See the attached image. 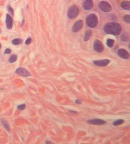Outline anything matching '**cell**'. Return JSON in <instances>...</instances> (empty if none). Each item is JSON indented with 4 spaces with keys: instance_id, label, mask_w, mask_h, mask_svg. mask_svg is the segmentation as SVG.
Here are the masks:
<instances>
[{
    "instance_id": "6da1fadb",
    "label": "cell",
    "mask_w": 130,
    "mask_h": 144,
    "mask_svg": "<svg viewBox=\"0 0 130 144\" xmlns=\"http://www.w3.org/2000/svg\"><path fill=\"white\" fill-rule=\"evenodd\" d=\"M104 30L107 34L116 35L120 34L122 28L120 25L117 23L110 22L105 25Z\"/></svg>"
},
{
    "instance_id": "7a4b0ae2",
    "label": "cell",
    "mask_w": 130,
    "mask_h": 144,
    "mask_svg": "<svg viewBox=\"0 0 130 144\" xmlns=\"http://www.w3.org/2000/svg\"><path fill=\"white\" fill-rule=\"evenodd\" d=\"M86 23L88 26L91 28H95L98 25V20L97 16L94 14H91L87 17Z\"/></svg>"
},
{
    "instance_id": "3957f363",
    "label": "cell",
    "mask_w": 130,
    "mask_h": 144,
    "mask_svg": "<svg viewBox=\"0 0 130 144\" xmlns=\"http://www.w3.org/2000/svg\"><path fill=\"white\" fill-rule=\"evenodd\" d=\"M79 8L76 6L71 7L68 11V16L70 18H74L78 15Z\"/></svg>"
},
{
    "instance_id": "277c9868",
    "label": "cell",
    "mask_w": 130,
    "mask_h": 144,
    "mask_svg": "<svg viewBox=\"0 0 130 144\" xmlns=\"http://www.w3.org/2000/svg\"><path fill=\"white\" fill-rule=\"evenodd\" d=\"M99 7L102 11L105 12H110L112 10V7L110 5V3L106 1H102L101 2H100Z\"/></svg>"
},
{
    "instance_id": "5b68a950",
    "label": "cell",
    "mask_w": 130,
    "mask_h": 144,
    "mask_svg": "<svg viewBox=\"0 0 130 144\" xmlns=\"http://www.w3.org/2000/svg\"><path fill=\"white\" fill-rule=\"evenodd\" d=\"M94 49L98 53H101L104 50V46L101 41L95 40L94 43Z\"/></svg>"
},
{
    "instance_id": "8992f818",
    "label": "cell",
    "mask_w": 130,
    "mask_h": 144,
    "mask_svg": "<svg viewBox=\"0 0 130 144\" xmlns=\"http://www.w3.org/2000/svg\"><path fill=\"white\" fill-rule=\"evenodd\" d=\"M16 73L18 75H20L21 76L23 77H29L31 76L30 73L29 72L28 70L24 68H18L16 69Z\"/></svg>"
},
{
    "instance_id": "52a82bcc",
    "label": "cell",
    "mask_w": 130,
    "mask_h": 144,
    "mask_svg": "<svg viewBox=\"0 0 130 144\" xmlns=\"http://www.w3.org/2000/svg\"><path fill=\"white\" fill-rule=\"evenodd\" d=\"M117 55H118L119 57L123 59H128L130 57L129 53L124 49H119L117 51Z\"/></svg>"
},
{
    "instance_id": "ba28073f",
    "label": "cell",
    "mask_w": 130,
    "mask_h": 144,
    "mask_svg": "<svg viewBox=\"0 0 130 144\" xmlns=\"http://www.w3.org/2000/svg\"><path fill=\"white\" fill-rule=\"evenodd\" d=\"M87 122L89 124L95 125H102L105 124L106 122L102 119H91L87 121Z\"/></svg>"
},
{
    "instance_id": "9c48e42d",
    "label": "cell",
    "mask_w": 130,
    "mask_h": 144,
    "mask_svg": "<svg viewBox=\"0 0 130 144\" xmlns=\"http://www.w3.org/2000/svg\"><path fill=\"white\" fill-rule=\"evenodd\" d=\"M110 63V60L108 59H102L99 60H95L93 62V63L95 66H108Z\"/></svg>"
},
{
    "instance_id": "30bf717a",
    "label": "cell",
    "mask_w": 130,
    "mask_h": 144,
    "mask_svg": "<svg viewBox=\"0 0 130 144\" xmlns=\"http://www.w3.org/2000/svg\"><path fill=\"white\" fill-rule=\"evenodd\" d=\"M83 26V21L82 20H78L75 23L72 27L73 32H77L81 30Z\"/></svg>"
},
{
    "instance_id": "8fae6325",
    "label": "cell",
    "mask_w": 130,
    "mask_h": 144,
    "mask_svg": "<svg viewBox=\"0 0 130 144\" xmlns=\"http://www.w3.org/2000/svg\"><path fill=\"white\" fill-rule=\"evenodd\" d=\"M6 26L8 29H11L13 27V20L10 15L7 14L6 15Z\"/></svg>"
},
{
    "instance_id": "7c38bea8",
    "label": "cell",
    "mask_w": 130,
    "mask_h": 144,
    "mask_svg": "<svg viewBox=\"0 0 130 144\" xmlns=\"http://www.w3.org/2000/svg\"><path fill=\"white\" fill-rule=\"evenodd\" d=\"M93 2L92 0H85L83 3V8L85 10H89L93 7Z\"/></svg>"
},
{
    "instance_id": "4fadbf2b",
    "label": "cell",
    "mask_w": 130,
    "mask_h": 144,
    "mask_svg": "<svg viewBox=\"0 0 130 144\" xmlns=\"http://www.w3.org/2000/svg\"><path fill=\"white\" fill-rule=\"evenodd\" d=\"M121 7L123 9L130 10V2L129 1H123L121 3Z\"/></svg>"
},
{
    "instance_id": "5bb4252c",
    "label": "cell",
    "mask_w": 130,
    "mask_h": 144,
    "mask_svg": "<svg viewBox=\"0 0 130 144\" xmlns=\"http://www.w3.org/2000/svg\"><path fill=\"white\" fill-rule=\"evenodd\" d=\"M92 34V32L91 31H87L85 32L84 34V41H88L91 38Z\"/></svg>"
},
{
    "instance_id": "9a60e30c",
    "label": "cell",
    "mask_w": 130,
    "mask_h": 144,
    "mask_svg": "<svg viewBox=\"0 0 130 144\" xmlns=\"http://www.w3.org/2000/svg\"><path fill=\"white\" fill-rule=\"evenodd\" d=\"M17 59V56L16 55H10L9 59H8V62H9V63H13L16 61Z\"/></svg>"
},
{
    "instance_id": "2e32d148",
    "label": "cell",
    "mask_w": 130,
    "mask_h": 144,
    "mask_svg": "<svg viewBox=\"0 0 130 144\" xmlns=\"http://www.w3.org/2000/svg\"><path fill=\"white\" fill-rule=\"evenodd\" d=\"M22 43V39H21L20 38H16L14 39L13 41H12V43L13 44V45H17L20 44Z\"/></svg>"
},
{
    "instance_id": "e0dca14e",
    "label": "cell",
    "mask_w": 130,
    "mask_h": 144,
    "mask_svg": "<svg viewBox=\"0 0 130 144\" xmlns=\"http://www.w3.org/2000/svg\"><path fill=\"white\" fill-rule=\"evenodd\" d=\"M123 122H124V120H122V119H119V120H117L116 121H115V122H113V125H114V126H119V125H120L121 124H122Z\"/></svg>"
},
{
    "instance_id": "ac0fdd59",
    "label": "cell",
    "mask_w": 130,
    "mask_h": 144,
    "mask_svg": "<svg viewBox=\"0 0 130 144\" xmlns=\"http://www.w3.org/2000/svg\"><path fill=\"white\" fill-rule=\"evenodd\" d=\"M2 124L3 125L4 127H5V128L7 130L8 132H9L10 131V128H9V126L8 124L7 123V122H6V121L2 120Z\"/></svg>"
},
{
    "instance_id": "d6986e66",
    "label": "cell",
    "mask_w": 130,
    "mask_h": 144,
    "mask_svg": "<svg viewBox=\"0 0 130 144\" xmlns=\"http://www.w3.org/2000/svg\"><path fill=\"white\" fill-rule=\"evenodd\" d=\"M114 41L113 40V39H108V40H107L106 44H107V45H108L109 47H112L113 46V45H114Z\"/></svg>"
},
{
    "instance_id": "ffe728a7",
    "label": "cell",
    "mask_w": 130,
    "mask_h": 144,
    "mask_svg": "<svg viewBox=\"0 0 130 144\" xmlns=\"http://www.w3.org/2000/svg\"><path fill=\"white\" fill-rule=\"evenodd\" d=\"M26 104H21V105H18V107H17L18 109L20 110H24V109H26Z\"/></svg>"
},
{
    "instance_id": "44dd1931",
    "label": "cell",
    "mask_w": 130,
    "mask_h": 144,
    "mask_svg": "<svg viewBox=\"0 0 130 144\" xmlns=\"http://www.w3.org/2000/svg\"><path fill=\"white\" fill-rule=\"evenodd\" d=\"M121 40L122 41H127L128 40V35L127 34H123L121 36Z\"/></svg>"
},
{
    "instance_id": "7402d4cb",
    "label": "cell",
    "mask_w": 130,
    "mask_h": 144,
    "mask_svg": "<svg viewBox=\"0 0 130 144\" xmlns=\"http://www.w3.org/2000/svg\"><path fill=\"white\" fill-rule=\"evenodd\" d=\"M130 15H125L123 16V20H124V21L126 22H127L129 23H130Z\"/></svg>"
},
{
    "instance_id": "603a6c76",
    "label": "cell",
    "mask_w": 130,
    "mask_h": 144,
    "mask_svg": "<svg viewBox=\"0 0 130 144\" xmlns=\"http://www.w3.org/2000/svg\"><path fill=\"white\" fill-rule=\"evenodd\" d=\"M7 10H8V11L9 12V13H10V14H11V15L13 16V13H14V11H13V8L10 7V6H8L7 7Z\"/></svg>"
},
{
    "instance_id": "cb8c5ba5",
    "label": "cell",
    "mask_w": 130,
    "mask_h": 144,
    "mask_svg": "<svg viewBox=\"0 0 130 144\" xmlns=\"http://www.w3.org/2000/svg\"><path fill=\"white\" fill-rule=\"evenodd\" d=\"M31 38H28V39H27V40L26 41V42H25V43H26V44L28 45L31 43Z\"/></svg>"
},
{
    "instance_id": "d4e9b609",
    "label": "cell",
    "mask_w": 130,
    "mask_h": 144,
    "mask_svg": "<svg viewBox=\"0 0 130 144\" xmlns=\"http://www.w3.org/2000/svg\"><path fill=\"white\" fill-rule=\"evenodd\" d=\"M11 53V50H10L9 48H7L5 51V54H10Z\"/></svg>"
},
{
    "instance_id": "484cf974",
    "label": "cell",
    "mask_w": 130,
    "mask_h": 144,
    "mask_svg": "<svg viewBox=\"0 0 130 144\" xmlns=\"http://www.w3.org/2000/svg\"><path fill=\"white\" fill-rule=\"evenodd\" d=\"M75 103L80 104L81 103V101L79 100H78V99H77V100H75Z\"/></svg>"
},
{
    "instance_id": "4316f807",
    "label": "cell",
    "mask_w": 130,
    "mask_h": 144,
    "mask_svg": "<svg viewBox=\"0 0 130 144\" xmlns=\"http://www.w3.org/2000/svg\"><path fill=\"white\" fill-rule=\"evenodd\" d=\"M45 143L46 144H52V143H51V142H50V141H46Z\"/></svg>"
},
{
    "instance_id": "83f0119b",
    "label": "cell",
    "mask_w": 130,
    "mask_h": 144,
    "mask_svg": "<svg viewBox=\"0 0 130 144\" xmlns=\"http://www.w3.org/2000/svg\"><path fill=\"white\" fill-rule=\"evenodd\" d=\"M1 44H0V49H1Z\"/></svg>"
},
{
    "instance_id": "f1b7e54d",
    "label": "cell",
    "mask_w": 130,
    "mask_h": 144,
    "mask_svg": "<svg viewBox=\"0 0 130 144\" xmlns=\"http://www.w3.org/2000/svg\"><path fill=\"white\" fill-rule=\"evenodd\" d=\"M0 33H1V30H0Z\"/></svg>"
}]
</instances>
